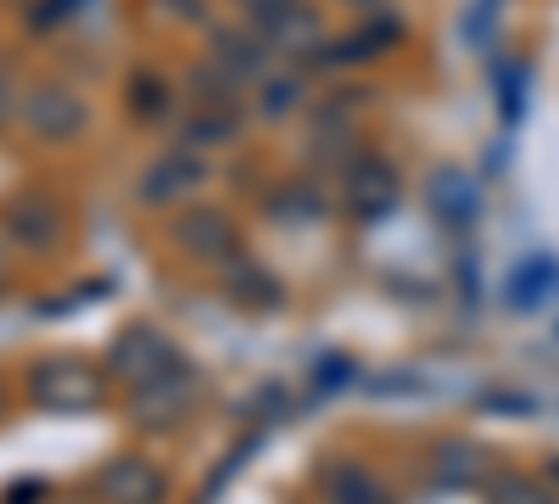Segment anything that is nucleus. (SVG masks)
I'll return each mask as SVG.
<instances>
[{
  "instance_id": "1",
  "label": "nucleus",
  "mask_w": 559,
  "mask_h": 504,
  "mask_svg": "<svg viewBox=\"0 0 559 504\" xmlns=\"http://www.w3.org/2000/svg\"><path fill=\"white\" fill-rule=\"evenodd\" d=\"M96 371H84V364L73 359H57V364H39L34 371V398L45 409H84V403H96Z\"/></svg>"
},
{
  "instance_id": "2",
  "label": "nucleus",
  "mask_w": 559,
  "mask_h": 504,
  "mask_svg": "<svg viewBox=\"0 0 559 504\" xmlns=\"http://www.w3.org/2000/svg\"><path fill=\"white\" fill-rule=\"evenodd\" d=\"M96 493H102L107 504H163L168 482H163V471L146 466V460H112V466L96 477Z\"/></svg>"
},
{
  "instance_id": "3",
  "label": "nucleus",
  "mask_w": 559,
  "mask_h": 504,
  "mask_svg": "<svg viewBox=\"0 0 559 504\" xmlns=\"http://www.w3.org/2000/svg\"><path fill=\"white\" fill-rule=\"evenodd\" d=\"M7 224H12V236H17L23 247H51V242H57V213L45 208L39 197H17V202L7 208Z\"/></svg>"
},
{
  "instance_id": "4",
  "label": "nucleus",
  "mask_w": 559,
  "mask_h": 504,
  "mask_svg": "<svg viewBox=\"0 0 559 504\" xmlns=\"http://www.w3.org/2000/svg\"><path fill=\"white\" fill-rule=\"evenodd\" d=\"M324 493H331V504H392L386 488L364 466H331L324 471Z\"/></svg>"
},
{
  "instance_id": "5",
  "label": "nucleus",
  "mask_w": 559,
  "mask_h": 504,
  "mask_svg": "<svg viewBox=\"0 0 559 504\" xmlns=\"http://www.w3.org/2000/svg\"><path fill=\"white\" fill-rule=\"evenodd\" d=\"M28 124L39 134H73L84 124V107L73 96H62V90H39V96L28 102Z\"/></svg>"
}]
</instances>
